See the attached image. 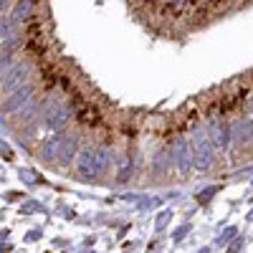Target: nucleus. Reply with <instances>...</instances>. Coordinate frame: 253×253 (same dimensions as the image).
Segmentation results:
<instances>
[{
  "label": "nucleus",
  "instance_id": "nucleus-1",
  "mask_svg": "<svg viewBox=\"0 0 253 253\" xmlns=\"http://www.w3.org/2000/svg\"><path fill=\"white\" fill-rule=\"evenodd\" d=\"M71 119H74V109L61 94H51L43 101V109H41V114H38V122L43 124V129H48L51 134L63 132L71 124Z\"/></svg>",
  "mask_w": 253,
  "mask_h": 253
},
{
  "label": "nucleus",
  "instance_id": "nucleus-2",
  "mask_svg": "<svg viewBox=\"0 0 253 253\" xmlns=\"http://www.w3.org/2000/svg\"><path fill=\"white\" fill-rule=\"evenodd\" d=\"M190 147H193V167H198V170H208V167L213 165V157H215V144H213V139H210L205 126L193 129Z\"/></svg>",
  "mask_w": 253,
  "mask_h": 253
},
{
  "label": "nucleus",
  "instance_id": "nucleus-3",
  "mask_svg": "<svg viewBox=\"0 0 253 253\" xmlns=\"http://www.w3.org/2000/svg\"><path fill=\"white\" fill-rule=\"evenodd\" d=\"M31 71H33L31 61H13V66L0 76V96L15 91L18 86H23L31 76Z\"/></svg>",
  "mask_w": 253,
  "mask_h": 253
},
{
  "label": "nucleus",
  "instance_id": "nucleus-4",
  "mask_svg": "<svg viewBox=\"0 0 253 253\" xmlns=\"http://www.w3.org/2000/svg\"><path fill=\"white\" fill-rule=\"evenodd\" d=\"M33 99H36V86L26 81L23 86H18L15 91H10L8 99L0 104V114H15V112L23 109L26 104H31Z\"/></svg>",
  "mask_w": 253,
  "mask_h": 253
},
{
  "label": "nucleus",
  "instance_id": "nucleus-5",
  "mask_svg": "<svg viewBox=\"0 0 253 253\" xmlns=\"http://www.w3.org/2000/svg\"><path fill=\"white\" fill-rule=\"evenodd\" d=\"M76 175L81 180H96V147L84 144L76 152Z\"/></svg>",
  "mask_w": 253,
  "mask_h": 253
},
{
  "label": "nucleus",
  "instance_id": "nucleus-6",
  "mask_svg": "<svg viewBox=\"0 0 253 253\" xmlns=\"http://www.w3.org/2000/svg\"><path fill=\"white\" fill-rule=\"evenodd\" d=\"M172 157H175V162H177V170L185 175L190 167H193V147H190V142H187V137H175V142H172Z\"/></svg>",
  "mask_w": 253,
  "mask_h": 253
},
{
  "label": "nucleus",
  "instance_id": "nucleus-7",
  "mask_svg": "<svg viewBox=\"0 0 253 253\" xmlns=\"http://www.w3.org/2000/svg\"><path fill=\"white\" fill-rule=\"evenodd\" d=\"M79 134H63V144H61V152H58V165L61 167H69L76 160L79 152Z\"/></svg>",
  "mask_w": 253,
  "mask_h": 253
},
{
  "label": "nucleus",
  "instance_id": "nucleus-8",
  "mask_svg": "<svg viewBox=\"0 0 253 253\" xmlns=\"http://www.w3.org/2000/svg\"><path fill=\"white\" fill-rule=\"evenodd\" d=\"M63 134H66V132H53V134L46 139V144L41 147V160H46V162H51V160H58L61 144H63Z\"/></svg>",
  "mask_w": 253,
  "mask_h": 253
},
{
  "label": "nucleus",
  "instance_id": "nucleus-9",
  "mask_svg": "<svg viewBox=\"0 0 253 253\" xmlns=\"http://www.w3.org/2000/svg\"><path fill=\"white\" fill-rule=\"evenodd\" d=\"M33 8H36V0H15V5L10 8V18L15 20V26H20L23 20H28L33 15Z\"/></svg>",
  "mask_w": 253,
  "mask_h": 253
},
{
  "label": "nucleus",
  "instance_id": "nucleus-10",
  "mask_svg": "<svg viewBox=\"0 0 253 253\" xmlns=\"http://www.w3.org/2000/svg\"><path fill=\"white\" fill-rule=\"evenodd\" d=\"M109 165H112V150L109 147H96V175H107L109 170Z\"/></svg>",
  "mask_w": 253,
  "mask_h": 253
},
{
  "label": "nucleus",
  "instance_id": "nucleus-11",
  "mask_svg": "<svg viewBox=\"0 0 253 253\" xmlns=\"http://www.w3.org/2000/svg\"><path fill=\"white\" fill-rule=\"evenodd\" d=\"M13 66V53H0V76Z\"/></svg>",
  "mask_w": 253,
  "mask_h": 253
},
{
  "label": "nucleus",
  "instance_id": "nucleus-12",
  "mask_svg": "<svg viewBox=\"0 0 253 253\" xmlns=\"http://www.w3.org/2000/svg\"><path fill=\"white\" fill-rule=\"evenodd\" d=\"M10 0H0V15H5V8H8Z\"/></svg>",
  "mask_w": 253,
  "mask_h": 253
},
{
  "label": "nucleus",
  "instance_id": "nucleus-13",
  "mask_svg": "<svg viewBox=\"0 0 253 253\" xmlns=\"http://www.w3.org/2000/svg\"><path fill=\"white\" fill-rule=\"evenodd\" d=\"M144 3H155V0H144Z\"/></svg>",
  "mask_w": 253,
  "mask_h": 253
}]
</instances>
